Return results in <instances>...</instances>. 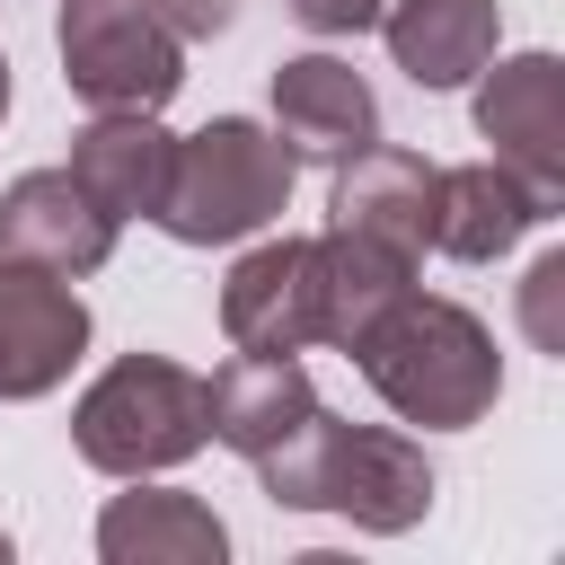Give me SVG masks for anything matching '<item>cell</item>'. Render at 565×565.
I'll return each instance as SVG.
<instances>
[{
    "label": "cell",
    "mask_w": 565,
    "mask_h": 565,
    "mask_svg": "<svg viewBox=\"0 0 565 565\" xmlns=\"http://www.w3.org/2000/svg\"><path fill=\"white\" fill-rule=\"evenodd\" d=\"M221 335L238 353H309L318 344V238H265L221 282Z\"/></svg>",
    "instance_id": "52a82bcc"
},
{
    "label": "cell",
    "mask_w": 565,
    "mask_h": 565,
    "mask_svg": "<svg viewBox=\"0 0 565 565\" xmlns=\"http://www.w3.org/2000/svg\"><path fill=\"white\" fill-rule=\"evenodd\" d=\"M380 26H388V62L415 88H468L503 44V9L494 0H388Z\"/></svg>",
    "instance_id": "5bb4252c"
},
{
    "label": "cell",
    "mask_w": 565,
    "mask_h": 565,
    "mask_svg": "<svg viewBox=\"0 0 565 565\" xmlns=\"http://www.w3.org/2000/svg\"><path fill=\"white\" fill-rule=\"evenodd\" d=\"M397 291H415V256H397L380 238H353V230H327L318 238V344H344L353 353L362 327Z\"/></svg>",
    "instance_id": "e0dca14e"
},
{
    "label": "cell",
    "mask_w": 565,
    "mask_h": 565,
    "mask_svg": "<svg viewBox=\"0 0 565 565\" xmlns=\"http://www.w3.org/2000/svg\"><path fill=\"white\" fill-rule=\"evenodd\" d=\"M0 556H9V539H0Z\"/></svg>",
    "instance_id": "7402d4cb"
},
{
    "label": "cell",
    "mask_w": 565,
    "mask_h": 565,
    "mask_svg": "<svg viewBox=\"0 0 565 565\" xmlns=\"http://www.w3.org/2000/svg\"><path fill=\"white\" fill-rule=\"evenodd\" d=\"M97 556L106 565H221L230 556V530L212 521V503L132 477V494H115L97 512Z\"/></svg>",
    "instance_id": "2e32d148"
},
{
    "label": "cell",
    "mask_w": 565,
    "mask_h": 565,
    "mask_svg": "<svg viewBox=\"0 0 565 565\" xmlns=\"http://www.w3.org/2000/svg\"><path fill=\"white\" fill-rule=\"evenodd\" d=\"M380 9L388 0H291V18L309 35H362V26H380Z\"/></svg>",
    "instance_id": "d6986e66"
},
{
    "label": "cell",
    "mask_w": 565,
    "mask_h": 565,
    "mask_svg": "<svg viewBox=\"0 0 565 565\" xmlns=\"http://www.w3.org/2000/svg\"><path fill=\"white\" fill-rule=\"evenodd\" d=\"M539 221H556L503 159H468V168H433V247L459 265H494L512 256Z\"/></svg>",
    "instance_id": "4fadbf2b"
},
{
    "label": "cell",
    "mask_w": 565,
    "mask_h": 565,
    "mask_svg": "<svg viewBox=\"0 0 565 565\" xmlns=\"http://www.w3.org/2000/svg\"><path fill=\"white\" fill-rule=\"evenodd\" d=\"M0 256L79 282V274H97V265L115 256V221L79 194L71 168H26V177L0 194Z\"/></svg>",
    "instance_id": "9c48e42d"
},
{
    "label": "cell",
    "mask_w": 565,
    "mask_h": 565,
    "mask_svg": "<svg viewBox=\"0 0 565 565\" xmlns=\"http://www.w3.org/2000/svg\"><path fill=\"white\" fill-rule=\"evenodd\" d=\"M0 115H9V62H0Z\"/></svg>",
    "instance_id": "44dd1931"
},
{
    "label": "cell",
    "mask_w": 565,
    "mask_h": 565,
    "mask_svg": "<svg viewBox=\"0 0 565 565\" xmlns=\"http://www.w3.org/2000/svg\"><path fill=\"white\" fill-rule=\"evenodd\" d=\"M327 230L380 238V247H397V256H424V247H433V168H424L415 150H388V141L335 159Z\"/></svg>",
    "instance_id": "7c38bea8"
},
{
    "label": "cell",
    "mask_w": 565,
    "mask_h": 565,
    "mask_svg": "<svg viewBox=\"0 0 565 565\" xmlns=\"http://www.w3.org/2000/svg\"><path fill=\"white\" fill-rule=\"evenodd\" d=\"M212 441L203 415V380L168 353H124L88 380V397L71 406V450L97 477H159L177 459H194Z\"/></svg>",
    "instance_id": "277c9868"
},
{
    "label": "cell",
    "mask_w": 565,
    "mask_h": 565,
    "mask_svg": "<svg viewBox=\"0 0 565 565\" xmlns=\"http://www.w3.org/2000/svg\"><path fill=\"white\" fill-rule=\"evenodd\" d=\"M62 79L88 106H132L159 115L185 88V35H168L150 18V0H62Z\"/></svg>",
    "instance_id": "5b68a950"
},
{
    "label": "cell",
    "mask_w": 565,
    "mask_h": 565,
    "mask_svg": "<svg viewBox=\"0 0 565 565\" xmlns=\"http://www.w3.org/2000/svg\"><path fill=\"white\" fill-rule=\"evenodd\" d=\"M353 362L388 397V415H406L424 433H468L503 397V353H494L486 318L459 309V300H433V291H397L362 327Z\"/></svg>",
    "instance_id": "7a4b0ae2"
},
{
    "label": "cell",
    "mask_w": 565,
    "mask_h": 565,
    "mask_svg": "<svg viewBox=\"0 0 565 565\" xmlns=\"http://www.w3.org/2000/svg\"><path fill=\"white\" fill-rule=\"evenodd\" d=\"M521 327L539 353H565V256H539L521 282Z\"/></svg>",
    "instance_id": "ac0fdd59"
},
{
    "label": "cell",
    "mask_w": 565,
    "mask_h": 565,
    "mask_svg": "<svg viewBox=\"0 0 565 565\" xmlns=\"http://www.w3.org/2000/svg\"><path fill=\"white\" fill-rule=\"evenodd\" d=\"M318 406L300 353H238L203 380V415H212V441H230L238 459H265L300 415Z\"/></svg>",
    "instance_id": "9a60e30c"
},
{
    "label": "cell",
    "mask_w": 565,
    "mask_h": 565,
    "mask_svg": "<svg viewBox=\"0 0 565 565\" xmlns=\"http://www.w3.org/2000/svg\"><path fill=\"white\" fill-rule=\"evenodd\" d=\"M256 477H265V494L282 503V512H344L353 530H380V539H397V530H415L424 512H433V459L406 441V433H388V424H344V415H327V406H309L265 459H247Z\"/></svg>",
    "instance_id": "6da1fadb"
},
{
    "label": "cell",
    "mask_w": 565,
    "mask_h": 565,
    "mask_svg": "<svg viewBox=\"0 0 565 565\" xmlns=\"http://www.w3.org/2000/svg\"><path fill=\"white\" fill-rule=\"evenodd\" d=\"M291 150L282 132L247 124V115H212L203 132L177 141L168 159V194H159V230L185 238V247H230V238H256L265 221H282L291 203Z\"/></svg>",
    "instance_id": "3957f363"
},
{
    "label": "cell",
    "mask_w": 565,
    "mask_h": 565,
    "mask_svg": "<svg viewBox=\"0 0 565 565\" xmlns=\"http://www.w3.org/2000/svg\"><path fill=\"white\" fill-rule=\"evenodd\" d=\"M150 18L168 35H221L230 26V0H150Z\"/></svg>",
    "instance_id": "ffe728a7"
},
{
    "label": "cell",
    "mask_w": 565,
    "mask_h": 565,
    "mask_svg": "<svg viewBox=\"0 0 565 565\" xmlns=\"http://www.w3.org/2000/svg\"><path fill=\"white\" fill-rule=\"evenodd\" d=\"M477 132L494 141V159L547 203L565 212V62L556 53H521L477 88Z\"/></svg>",
    "instance_id": "8992f818"
},
{
    "label": "cell",
    "mask_w": 565,
    "mask_h": 565,
    "mask_svg": "<svg viewBox=\"0 0 565 565\" xmlns=\"http://www.w3.org/2000/svg\"><path fill=\"white\" fill-rule=\"evenodd\" d=\"M88 353V309L62 274L44 265H9L0 256V397H44L71 380V362Z\"/></svg>",
    "instance_id": "ba28073f"
},
{
    "label": "cell",
    "mask_w": 565,
    "mask_h": 565,
    "mask_svg": "<svg viewBox=\"0 0 565 565\" xmlns=\"http://www.w3.org/2000/svg\"><path fill=\"white\" fill-rule=\"evenodd\" d=\"M168 159H177V132H159V115H132V106H97L71 132V177L106 221H150L168 194Z\"/></svg>",
    "instance_id": "8fae6325"
},
{
    "label": "cell",
    "mask_w": 565,
    "mask_h": 565,
    "mask_svg": "<svg viewBox=\"0 0 565 565\" xmlns=\"http://www.w3.org/2000/svg\"><path fill=\"white\" fill-rule=\"evenodd\" d=\"M274 132H282L291 159H327L335 168V159H353V150L380 141V97H371V79L353 62L291 53L274 71Z\"/></svg>",
    "instance_id": "30bf717a"
}]
</instances>
